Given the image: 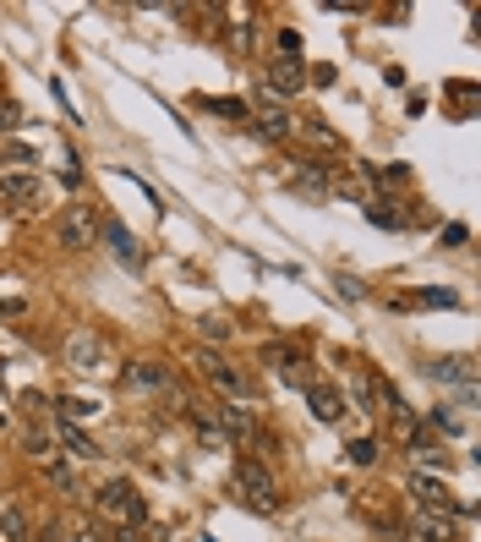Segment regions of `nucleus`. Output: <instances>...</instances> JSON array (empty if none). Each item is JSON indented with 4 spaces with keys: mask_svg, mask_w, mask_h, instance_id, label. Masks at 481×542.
<instances>
[{
    "mask_svg": "<svg viewBox=\"0 0 481 542\" xmlns=\"http://www.w3.org/2000/svg\"><path fill=\"white\" fill-rule=\"evenodd\" d=\"M99 510L110 515V521H121V526H143L148 521V504H143V493L132 488V482H104L99 488Z\"/></svg>",
    "mask_w": 481,
    "mask_h": 542,
    "instance_id": "obj_1",
    "label": "nucleus"
},
{
    "mask_svg": "<svg viewBox=\"0 0 481 542\" xmlns=\"http://www.w3.org/2000/svg\"><path fill=\"white\" fill-rule=\"evenodd\" d=\"M236 493L252 510H279V488H274V477H268V466H257V460H246V466H236Z\"/></svg>",
    "mask_w": 481,
    "mask_h": 542,
    "instance_id": "obj_2",
    "label": "nucleus"
},
{
    "mask_svg": "<svg viewBox=\"0 0 481 542\" xmlns=\"http://www.w3.org/2000/svg\"><path fill=\"white\" fill-rule=\"evenodd\" d=\"M93 236H99V219H93L88 203H72V209H61V219H55V241H61L66 252L93 247Z\"/></svg>",
    "mask_w": 481,
    "mask_h": 542,
    "instance_id": "obj_3",
    "label": "nucleus"
},
{
    "mask_svg": "<svg viewBox=\"0 0 481 542\" xmlns=\"http://www.w3.org/2000/svg\"><path fill=\"white\" fill-rule=\"evenodd\" d=\"M192 367H197V373H203L208 384L219 389V395H230V400H246V378H241V373H236V367H230L219 351H208V345H203V351H192Z\"/></svg>",
    "mask_w": 481,
    "mask_h": 542,
    "instance_id": "obj_4",
    "label": "nucleus"
},
{
    "mask_svg": "<svg viewBox=\"0 0 481 542\" xmlns=\"http://www.w3.org/2000/svg\"><path fill=\"white\" fill-rule=\"evenodd\" d=\"M0 198H6L11 209H33V203L44 198V181L33 176V170H0Z\"/></svg>",
    "mask_w": 481,
    "mask_h": 542,
    "instance_id": "obj_5",
    "label": "nucleus"
},
{
    "mask_svg": "<svg viewBox=\"0 0 481 542\" xmlns=\"http://www.w3.org/2000/svg\"><path fill=\"white\" fill-rule=\"evenodd\" d=\"M126 389H132V395H170L175 378L164 362H132L126 367Z\"/></svg>",
    "mask_w": 481,
    "mask_h": 542,
    "instance_id": "obj_6",
    "label": "nucleus"
},
{
    "mask_svg": "<svg viewBox=\"0 0 481 542\" xmlns=\"http://www.w3.org/2000/svg\"><path fill=\"white\" fill-rule=\"evenodd\" d=\"M66 356H72L77 373H99L104 367V340L93 329H72V340H66Z\"/></svg>",
    "mask_w": 481,
    "mask_h": 542,
    "instance_id": "obj_7",
    "label": "nucleus"
},
{
    "mask_svg": "<svg viewBox=\"0 0 481 542\" xmlns=\"http://www.w3.org/2000/svg\"><path fill=\"white\" fill-rule=\"evenodd\" d=\"M307 61H296V55H279L274 66H268V83H274V94H301L307 88V72H301Z\"/></svg>",
    "mask_w": 481,
    "mask_h": 542,
    "instance_id": "obj_8",
    "label": "nucleus"
},
{
    "mask_svg": "<svg viewBox=\"0 0 481 542\" xmlns=\"http://www.w3.org/2000/svg\"><path fill=\"white\" fill-rule=\"evenodd\" d=\"M307 406H312V417H318V422H328V428L345 417V395H339V389H328V384H312L307 389Z\"/></svg>",
    "mask_w": 481,
    "mask_h": 542,
    "instance_id": "obj_9",
    "label": "nucleus"
},
{
    "mask_svg": "<svg viewBox=\"0 0 481 542\" xmlns=\"http://www.w3.org/2000/svg\"><path fill=\"white\" fill-rule=\"evenodd\" d=\"M410 493H416L427 510H454L460 499H449V488H443L438 477H427V471H410Z\"/></svg>",
    "mask_w": 481,
    "mask_h": 542,
    "instance_id": "obj_10",
    "label": "nucleus"
},
{
    "mask_svg": "<svg viewBox=\"0 0 481 542\" xmlns=\"http://www.w3.org/2000/svg\"><path fill=\"white\" fill-rule=\"evenodd\" d=\"M208 422H214L219 438H257V422H252V411H246V406H225L219 417H208Z\"/></svg>",
    "mask_w": 481,
    "mask_h": 542,
    "instance_id": "obj_11",
    "label": "nucleus"
},
{
    "mask_svg": "<svg viewBox=\"0 0 481 542\" xmlns=\"http://www.w3.org/2000/svg\"><path fill=\"white\" fill-rule=\"evenodd\" d=\"M416 532L427 537V542H449V537H454L449 510H427V504H416Z\"/></svg>",
    "mask_w": 481,
    "mask_h": 542,
    "instance_id": "obj_12",
    "label": "nucleus"
},
{
    "mask_svg": "<svg viewBox=\"0 0 481 542\" xmlns=\"http://www.w3.org/2000/svg\"><path fill=\"white\" fill-rule=\"evenodd\" d=\"M257 132H268V137H290V132H296V121H290V110L279 105V99H263V110H257Z\"/></svg>",
    "mask_w": 481,
    "mask_h": 542,
    "instance_id": "obj_13",
    "label": "nucleus"
},
{
    "mask_svg": "<svg viewBox=\"0 0 481 542\" xmlns=\"http://www.w3.org/2000/svg\"><path fill=\"white\" fill-rule=\"evenodd\" d=\"M55 438H61L66 449H72V460H99V449H93V438L77 428V422H61L55 417Z\"/></svg>",
    "mask_w": 481,
    "mask_h": 542,
    "instance_id": "obj_14",
    "label": "nucleus"
},
{
    "mask_svg": "<svg viewBox=\"0 0 481 542\" xmlns=\"http://www.w3.org/2000/svg\"><path fill=\"white\" fill-rule=\"evenodd\" d=\"M427 373H432V378H443V384H465V389H471L476 362H471V356H449V362H432Z\"/></svg>",
    "mask_w": 481,
    "mask_h": 542,
    "instance_id": "obj_15",
    "label": "nucleus"
},
{
    "mask_svg": "<svg viewBox=\"0 0 481 542\" xmlns=\"http://www.w3.org/2000/svg\"><path fill=\"white\" fill-rule=\"evenodd\" d=\"M296 187L312 192V198H334V176H328L323 165H301L296 170Z\"/></svg>",
    "mask_w": 481,
    "mask_h": 542,
    "instance_id": "obj_16",
    "label": "nucleus"
},
{
    "mask_svg": "<svg viewBox=\"0 0 481 542\" xmlns=\"http://www.w3.org/2000/svg\"><path fill=\"white\" fill-rule=\"evenodd\" d=\"M110 247H115V258H121L126 269L143 263V252H137V241H132V230H126V225H110Z\"/></svg>",
    "mask_w": 481,
    "mask_h": 542,
    "instance_id": "obj_17",
    "label": "nucleus"
},
{
    "mask_svg": "<svg viewBox=\"0 0 481 542\" xmlns=\"http://www.w3.org/2000/svg\"><path fill=\"white\" fill-rule=\"evenodd\" d=\"M0 537H6V542H28V521H22L17 504H6V510H0Z\"/></svg>",
    "mask_w": 481,
    "mask_h": 542,
    "instance_id": "obj_18",
    "label": "nucleus"
},
{
    "mask_svg": "<svg viewBox=\"0 0 481 542\" xmlns=\"http://www.w3.org/2000/svg\"><path fill=\"white\" fill-rule=\"evenodd\" d=\"M394 307H460V296L454 291H416V296H405V302H394Z\"/></svg>",
    "mask_w": 481,
    "mask_h": 542,
    "instance_id": "obj_19",
    "label": "nucleus"
},
{
    "mask_svg": "<svg viewBox=\"0 0 481 542\" xmlns=\"http://www.w3.org/2000/svg\"><path fill=\"white\" fill-rule=\"evenodd\" d=\"M93 417H99V406H88V400H72V395L61 400V422H93Z\"/></svg>",
    "mask_w": 481,
    "mask_h": 542,
    "instance_id": "obj_20",
    "label": "nucleus"
},
{
    "mask_svg": "<svg viewBox=\"0 0 481 542\" xmlns=\"http://www.w3.org/2000/svg\"><path fill=\"white\" fill-rule=\"evenodd\" d=\"M22 444H28V455L39 460V466H50V460H61V455H55V444H50V438H44V433H28V438H22Z\"/></svg>",
    "mask_w": 481,
    "mask_h": 542,
    "instance_id": "obj_21",
    "label": "nucleus"
},
{
    "mask_svg": "<svg viewBox=\"0 0 481 542\" xmlns=\"http://www.w3.org/2000/svg\"><path fill=\"white\" fill-rule=\"evenodd\" d=\"M44 471H50V482H55V488H61V493H77V471L66 466V460H50V466H44Z\"/></svg>",
    "mask_w": 481,
    "mask_h": 542,
    "instance_id": "obj_22",
    "label": "nucleus"
},
{
    "mask_svg": "<svg viewBox=\"0 0 481 542\" xmlns=\"http://www.w3.org/2000/svg\"><path fill=\"white\" fill-rule=\"evenodd\" d=\"M416 466H427V471H449V455H443V449H432V444H416Z\"/></svg>",
    "mask_w": 481,
    "mask_h": 542,
    "instance_id": "obj_23",
    "label": "nucleus"
},
{
    "mask_svg": "<svg viewBox=\"0 0 481 542\" xmlns=\"http://www.w3.org/2000/svg\"><path fill=\"white\" fill-rule=\"evenodd\" d=\"M350 460H356V466H372V460H378V444H372V438H350V449H345Z\"/></svg>",
    "mask_w": 481,
    "mask_h": 542,
    "instance_id": "obj_24",
    "label": "nucleus"
},
{
    "mask_svg": "<svg viewBox=\"0 0 481 542\" xmlns=\"http://www.w3.org/2000/svg\"><path fill=\"white\" fill-rule=\"evenodd\" d=\"M427 422H432V428H438V433H465V422H460V417H454V411H449V406H438V411H432V417H427Z\"/></svg>",
    "mask_w": 481,
    "mask_h": 542,
    "instance_id": "obj_25",
    "label": "nucleus"
},
{
    "mask_svg": "<svg viewBox=\"0 0 481 542\" xmlns=\"http://www.w3.org/2000/svg\"><path fill=\"white\" fill-rule=\"evenodd\" d=\"M197 334H203V340H230V318H203V324H197Z\"/></svg>",
    "mask_w": 481,
    "mask_h": 542,
    "instance_id": "obj_26",
    "label": "nucleus"
},
{
    "mask_svg": "<svg viewBox=\"0 0 481 542\" xmlns=\"http://www.w3.org/2000/svg\"><path fill=\"white\" fill-rule=\"evenodd\" d=\"M208 110H214V115H225V121H246V99H214Z\"/></svg>",
    "mask_w": 481,
    "mask_h": 542,
    "instance_id": "obj_27",
    "label": "nucleus"
},
{
    "mask_svg": "<svg viewBox=\"0 0 481 542\" xmlns=\"http://www.w3.org/2000/svg\"><path fill=\"white\" fill-rule=\"evenodd\" d=\"M11 126H22V105H11V99H0V137H6Z\"/></svg>",
    "mask_w": 481,
    "mask_h": 542,
    "instance_id": "obj_28",
    "label": "nucleus"
},
{
    "mask_svg": "<svg viewBox=\"0 0 481 542\" xmlns=\"http://www.w3.org/2000/svg\"><path fill=\"white\" fill-rule=\"evenodd\" d=\"M307 137H312V143H323V148H339V137H334V132H328V126H323V121H312V126H307Z\"/></svg>",
    "mask_w": 481,
    "mask_h": 542,
    "instance_id": "obj_29",
    "label": "nucleus"
},
{
    "mask_svg": "<svg viewBox=\"0 0 481 542\" xmlns=\"http://www.w3.org/2000/svg\"><path fill=\"white\" fill-rule=\"evenodd\" d=\"M339 296H356V302H361V296H367V285H361V280H350V274H339Z\"/></svg>",
    "mask_w": 481,
    "mask_h": 542,
    "instance_id": "obj_30",
    "label": "nucleus"
},
{
    "mask_svg": "<svg viewBox=\"0 0 481 542\" xmlns=\"http://www.w3.org/2000/svg\"><path fill=\"white\" fill-rule=\"evenodd\" d=\"M465 236H471L465 225H449V230H443V247H465Z\"/></svg>",
    "mask_w": 481,
    "mask_h": 542,
    "instance_id": "obj_31",
    "label": "nucleus"
},
{
    "mask_svg": "<svg viewBox=\"0 0 481 542\" xmlns=\"http://www.w3.org/2000/svg\"><path fill=\"white\" fill-rule=\"evenodd\" d=\"M372 219H378V225H389V230L400 225V214H394V209H383V203H378V209H372Z\"/></svg>",
    "mask_w": 481,
    "mask_h": 542,
    "instance_id": "obj_32",
    "label": "nucleus"
},
{
    "mask_svg": "<svg viewBox=\"0 0 481 542\" xmlns=\"http://www.w3.org/2000/svg\"><path fill=\"white\" fill-rule=\"evenodd\" d=\"M11 313H22V302H0V318H11Z\"/></svg>",
    "mask_w": 481,
    "mask_h": 542,
    "instance_id": "obj_33",
    "label": "nucleus"
},
{
    "mask_svg": "<svg viewBox=\"0 0 481 542\" xmlns=\"http://www.w3.org/2000/svg\"><path fill=\"white\" fill-rule=\"evenodd\" d=\"M6 422H11V406H6V395H0V428H6Z\"/></svg>",
    "mask_w": 481,
    "mask_h": 542,
    "instance_id": "obj_34",
    "label": "nucleus"
},
{
    "mask_svg": "<svg viewBox=\"0 0 481 542\" xmlns=\"http://www.w3.org/2000/svg\"><path fill=\"white\" fill-rule=\"evenodd\" d=\"M82 542H99V537H82Z\"/></svg>",
    "mask_w": 481,
    "mask_h": 542,
    "instance_id": "obj_35",
    "label": "nucleus"
}]
</instances>
